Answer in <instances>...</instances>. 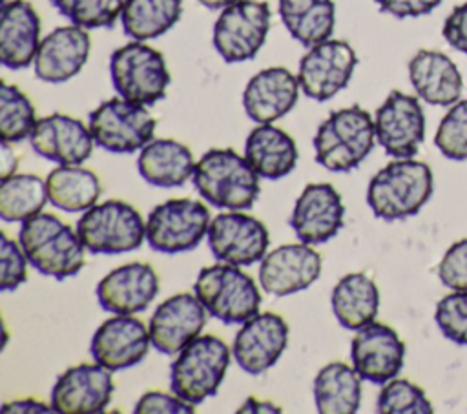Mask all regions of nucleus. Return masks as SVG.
Returning a JSON list of instances; mask_svg holds the SVG:
<instances>
[{
	"instance_id": "obj_1",
	"label": "nucleus",
	"mask_w": 467,
	"mask_h": 414,
	"mask_svg": "<svg viewBox=\"0 0 467 414\" xmlns=\"http://www.w3.org/2000/svg\"><path fill=\"white\" fill-rule=\"evenodd\" d=\"M18 243L35 270L58 281L77 275L86 264V246L77 228L53 213L40 212L20 223Z\"/></svg>"
},
{
	"instance_id": "obj_2",
	"label": "nucleus",
	"mask_w": 467,
	"mask_h": 414,
	"mask_svg": "<svg viewBox=\"0 0 467 414\" xmlns=\"http://www.w3.org/2000/svg\"><path fill=\"white\" fill-rule=\"evenodd\" d=\"M434 190L432 170L427 162L394 159L383 166L367 186V204L378 219L400 221L416 215Z\"/></svg>"
},
{
	"instance_id": "obj_3",
	"label": "nucleus",
	"mask_w": 467,
	"mask_h": 414,
	"mask_svg": "<svg viewBox=\"0 0 467 414\" xmlns=\"http://www.w3.org/2000/svg\"><path fill=\"white\" fill-rule=\"evenodd\" d=\"M259 179L244 155L232 148H212L195 162L192 182L208 204L246 210L261 193Z\"/></svg>"
},
{
	"instance_id": "obj_4",
	"label": "nucleus",
	"mask_w": 467,
	"mask_h": 414,
	"mask_svg": "<svg viewBox=\"0 0 467 414\" xmlns=\"http://www.w3.org/2000/svg\"><path fill=\"white\" fill-rule=\"evenodd\" d=\"M374 144V119L358 104L332 111L319 124L312 139L316 162L336 173L358 168L368 157Z\"/></svg>"
},
{
	"instance_id": "obj_5",
	"label": "nucleus",
	"mask_w": 467,
	"mask_h": 414,
	"mask_svg": "<svg viewBox=\"0 0 467 414\" xmlns=\"http://www.w3.org/2000/svg\"><path fill=\"white\" fill-rule=\"evenodd\" d=\"M232 350L217 336L204 334L177 352L170 365V388L184 401L199 405L217 394L230 367Z\"/></svg>"
},
{
	"instance_id": "obj_6",
	"label": "nucleus",
	"mask_w": 467,
	"mask_h": 414,
	"mask_svg": "<svg viewBox=\"0 0 467 414\" xmlns=\"http://www.w3.org/2000/svg\"><path fill=\"white\" fill-rule=\"evenodd\" d=\"M193 294L208 314L226 325H241L259 312L261 292L255 281L230 263L204 266L193 283Z\"/></svg>"
},
{
	"instance_id": "obj_7",
	"label": "nucleus",
	"mask_w": 467,
	"mask_h": 414,
	"mask_svg": "<svg viewBox=\"0 0 467 414\" xmlns=\"http://www.w3.org/2000/svg\"><path fill=\"white\" fill-rule=\"evenodd\" d=\"M75 228L89 254H128L146 241V223L140 212L120 199L93 204L78 217Z\"/></svg>"
},
{
	"instance_id": "obj_8",
	"label": "nucleus",
	"mask_w": 467,
	"mask_h": 414,
	"mask_svg": "<svg viewBox=\"0 0 467 414\" xmlns=\"http://www.w3.org/2000/svg\"><path fill=\"white\" fill-rule=\"evenodd\" d=\"M109 77L119 97L142 106L162 100L171 82L164 55L140 40H131L111 53Z\"/></svg>"
},
{
	"instance_id": "obj_9",
	"label": "nucleus",
	"mask_w": 467,
	"mask_h": 414,
	"mask_svg": "<svg viewBox=\"0 0 467 414\" xmlns=\"http://www.w3.org/2000/svg\"><path fill=\"white\" fill-rule=\"evenodd\" d=\"M210 221V210L202 201L168 199L148 213L146 243L151 250L168 255L190 252L208 235Z\"/></svg>"
},
{
	"instance_id": "obj_10",
	"label": "nucleus",
	"mask_w": 467,
	"mask_h": 414,
	"mask_svg": "<svg viewBox=\"0 0 467 414\" xmlns=\"http://www.w3.org/2000/svg\"><path fill=\"white\" fill-rule=\"evenodd\" d=\"M88 126L95 146L124 155L140 151L153 139L157 120L148 106L113 97L89 113Z\"/></svg>"
},
{
	"instance_id": "obj_11",
	"label": "nucleus",
	"mask_w": 467,
	"mask_h": 414,
	"mask_svg": "<svg viewBox=\"0 0 467 414\" xmlns=\"http://www.w3.org/2000/svg\"><path fill=\"white\" fill-rule=\"evenodd\" d=\"M272 22L266 2L237 0L221 9L212 33L217 55L226 64L252 60L265 46Z\"/></svg>"
},
{
	"instance_id": "obj_12",
	"label": "nucleus",
	"mask_w": 467,
	"mask_h": 414,
	"mask_svg": "<svg viewBox=\"0 0 467 414\" xmlns=\"http://www.w3.org/2000/svg\"><path fill=\"white\" fill-rule=\"evenodd\" d=\"M358 66V55L347 40L328 38L301 57L297 80L301 91L317 102L330 100L345 89Z\"/></svg>"
},
{
	"instance_id": "obj_13",
	"label": "nucleus",
	"mask_w": 467,
	"mask_h": 414,
	"mask_svg": "<svg viewBox=\"0 0 467 414\" xmlns=\"http://www.w3.org/2000/svg\"><path fill=\"white\" fill-rule=\"evenodd\" d=\"M206 241L217 261L250 266L268 254L270 233L257 217L243 210H228L210 221Z\"/></svg>"
},
{
	"instance_id": "obj_14",
	"label": "nucleus",
	"mask_w": 467,
	"mask_h": 414,
	"mask_svg": "<svg viewBox=\"0 0 467 414\" xmlns=\"http://www.w3.org/2000/svg\"><path fill=\"white\" fill-rule=\"evenodd\" d=\"M376 142L389 157H414L425 139V113L420 100L392 89L374 115Z\"/></svg>"
},
{
	"instance_id": "obj_15",
	"label": "nucleus",
	"mask_w": 467,
	"mask_h": 414,
	"mask_svg": "<svg viewBox=\"0 0 467 414\" xmlns=\"http://www.w3.org/2000/svg\"><path fill=\"white\" fill-rule=\"evenodd\" d=\"M288 323L275 312H257L237 330L232 345L235 363L250 376L270 370L288 345Z\"/></svg>"
},
{
	"instance_id": "obj_16",
	"label": "nucleus",
	"mask_w": 467,
	"mask_h": 414,
	"mask_svg": "<svg viewBox=\"0 0 467 414\" xmlns=\"http://www.w3.org/2000/svg\"><path fill=\"white\" fill-rule=\"evenodd\" d=\"M115 390L113 372L102 365L78 363L64 370L51 388V407L62 414L104 412Z\"/></svg>"
},
{
	"instance_id": "obj_17",
	"label": "nucleus",
	"mask_w": 467,
	"mask_h": 414,
	"mask_svg": "<svg viewBox=\"0 0 467 414\" xmlns=\"http://www.w3.org/2000/svg\"><path fill=\"white\" fill-rule=\"evenodd\" d=\"M323 270V259L312 244L286 243L268 252L259 264L261 288L275 297H285L312 286Z\"/></svg>"
},
{
	"instance_id": "obj_18",
	"label": "nucleus",
	"mask_w": 467,
	"mask_h": 414,
	"mask_svg": "<svg viewBox=\"0 0 467 414\" xmlns=\"http://www.w3.org/2000/svg\"><path fill=\"white\" fill-rule=\"evenodd\" d=\"M150 347H153L150 330L135 314H113L93 332L89 354L93 361L117 372L139 365Z\"/></svg>"
},
{
	"instance_id": "obj_19",
	"label": "nucleus",
	"mask_w": 467,
	"mask_h": 414,
	"mask_svg": "<svg viewBox=\"0 0 467 414\" xmlns=\"http://www.w3.org/2000/svg\"><path fill=\"white\" fill-rule=\"evenodd\" d=\"M345 204L330 182H310L303 188L290 213L296 237L306 244H325L343 228Z\"/></svg>"
},
{
	"instance_id": "obj_20",
	"label": "nucleus",
	"mask_w": 467,
	"mask_h": 414,
	"mask_svg": "<svg viewBox=\"0 0 467 414\" xmlns=\"http://www.w3.org/2000/svg\"><path fill=\"white\" fill-rule=\"evenodd\" d=\"M208 310L195 294L181 292L164 299L150 317L148 330L155 350L175 356L206 326Z\"/></svg>"
},
{
	"instance_id": "obj_21",
	"label": "nucleus",
	"mask_w": 467,
	"mask_h": 414,
	"mask_svg": "<svg viewBox=\"0 0 467 414\" xmlns=\"http://www.w3.org/2000/svg\"><path fill=\"white\" fill-rule=\"evenodd\" d=\"M405 343L385 323H368L356 330L350 341V365L356 372L376 385L396 378L403 368Z\"/></svg>"
},
{
	"instance_id": "obj_22",
	"label": "nucleus",
	"mask_w": 467,
	"mask_h": 414,
	"mask_svg": "<svg viewBox=\"0 0 467 414\" xmlns=\"http://www.w3.org/2000/svg\"><path fill=\"white\" fill-rule=\"evenodd\" d=\"M159 275L151 264L133 261L108 272L95 288L97 301L109 314H139L159 294Z\"/></svg>"
},
{
	"instance_id": "obj_23",
	"label": "nucleus",
	"mask_w": 467,
	"mask_h": 414,
	"mask_svg": "<svg viewBox=\"0 0 467 414\" xmlns=\"http://www.w3.org/2000/svg\"><path fill=\"white\" fill-rule=\"evenodd\" d=\"M91 51L88 29L80 26H60L47 33L36 49L33 69L38 80L64 84L86 66Z\"/></svg>"
},
{
	"instance_id": "obj_24",
	"label": "nucleus",
	"mask_w": 467,
	"mask_h": 414,
	"mask_svg": "<svg viewBox=\"0 0 467 414\" xmlns=\"http://www.w3.org/2000/svg\"><path fill=\"white\" fill-rule=\"evenodd\" d=\"M29 144L33 151L57 164H82L91 157L95 140L80 119L66 113H51L36 120Z\"/></svg>"
},
{
	"instance_id": "obj_25",
	"label": "nucleus",
	"mask_w": 467,
	"mask_h": 414,
	"mask_svg": "<svg viewBox=\"0 0 467 414\" xmlns=\"http://www.w3.org/2000/svg\"><path fill=\"white\" fill-rule=\"evenodd\" d=\"M299 91L297 75L283 66H272L257 71L246 82L243 109L255 124H272L294 109Z\"/></svg>"
},
{
	"instance_id": "obj_26",
	"label": "nucleus",
	"mask_w": 467,
	"mask_h": 414,
	"mask_svg": "<svg viewBox=\"0 0 467 414\" xmlns=\"http://www.w3.org/2000/svg\"><path fill=\"white\" fill-rule=\"evenodd\" d=\"M40 16L27 0H4L0 7V62L7 69L33 64L40 46Z\"/></svg>"
},
{
	"instance_id": "obj_27",
	"label": "nucleus",
	"mask_w": 467,
	"mask_h": 414,
	"mask_svg": "<svg viewBox=\"0 0 467 414\" xmlns=\"http://www.w3.org/2000/svg\"><path fill=\"white\" fill-rule=\"evenodd\" d=\"M409 80L416 95L431 106H452L463 89L458 66L436 49H420L409 60Z\"/></svg>"
},
{
	"instance_id": "obj_28",
	"label": "nucleus",
	"mask_w": 467,
	"mask_h": 414,
	"mask_svg": "<svg viewBox=\"0 0 467 414\" xmlns=\"http://www.w3.org/2000/svg\"><path fill=\"white\" fill-rule=\"evenodd\" d=\"M139 175L157 188H181L195 170L192 150L175 139H151L137 157Z\"/></svg>"
},
{
	"instance_id": "obj_29",
	"label": "nucleus",
	"mask_w": 467,
	"mask_h": 414,
	"mask_svg": "<svg viewBox=\"0 0 467 414\" xmlns=\"http://www.w3.org/2000/svg\"><path fill=\"white\" fill-rule=\"evenodd\" d=\"M244 157L261 179L277 181L294 171L297 146L292 135L272 124H257L244 140Z\"/></svg>"
},
{
	"instance_id": "obj_30",
	"label": "nucleus",
	"mask_w": 467,
	"mask_h": 414,
	"mask_svg": "<svg viewBox=\"0 0 467 414\" xmlns=\"http://www.w3.org/2000/svg\"><path fill=\"white\" fill-rule=\"evenodd\" d=\"M330 306L336 321L347 330H359L376 321L379 290L365 272L345 274L332 288Z\"/></svg>"
},
{
	"instance_id": "obj_31",
	"label": "nucleus",
	"mask_w": 467,
	"mask_h": 414,
	"mask_svg": "<svg viewBox=\"0 0 467 414\" xmlns=\"http://www.w3.org/2000/svg\"><path fill=\"white\" fill-rule=\"evenodd\" d=\"M361 376L343 361H330L314 378L316 410L321 414H354L361 405Z\"/></svg>"
},
{
	"instance_id": "obj_32",
	"label": "nucleus",
	"mask_w": 467,
	"mask_h": 414,
	"mask_svg": "<svg viewBox=\"0 0 467 414\" xmlns=\"http://www.w3.org/2000/svg\"><path fill=\"white\" fill-rule=\"evenodd\" d=\"M277 13L288 35L305 47L328 40L336 27L334 0H277Z\"/></svg>"
},
{
	"instance_id": "obj_33",
	"label": "nucleus",
	"mask_w": 467,
	"mask_h": 414,
	"mask_svg": "<svg viewBox=\"0 0 467 414\" xmlns=\"http://www.w3.org/2000/svg\"><path fill=\"white\" fill-rule=\"evenodd\" d=\"M49 204L67 213H84L97 204L100 179L82 164H58L46 177Z\"/></svg>"
},
{
	"instance_id": "obj_34",
	"label": "nucleus",
	"mask_w": 467,
	"mask_h": 414,
	"mask_svg": "<svg viewBox=\"0 0 467 414\" xmlns=\"http://www.w3.org/2000/svg\"><path fill=\"white\" fill-rule=\"evenodd\" d=\"M182 16V0H124L120 24L131 40H153Z\"/></svg>"
},
{
	"instance_id": "obj_35",
	"label": "nucleus",
	"mask_w": 467,
	"mask_h": 414,
	"mask_svg": "<svg viewBox=\"0 0 467 414\" xmlns=\"http://www.w3.org/2000/svg\"><path fill=\"white\" fill-rule=\"evenodd\" d=\"M49 202L46 181L35 173H15L0 184V217L7 223H24L44 212Z\"/></svg>"
},
{
	"instance_id": "obj_36",
	"label": "nucleus",
	"mask_w": 467,
	"mask_h": 414,
	"mask_svg": "<svg viewBox=\"0 0 467 414\" xmlns=\"http://www.w3.org/2000/svg\"><path fill=\"white\" fill-rule=\"evenodd\" d=\"M36 111L29 97L16 86L2 82L0 86V137L5 142H22L29 139Z\"/></svg>"
},
{
	"instance_id": "obj_37",
	"label": "nucleus",
	"mask_w": 467,
	"mask_h": 414,
	"mask_svg": "<svg viewBox=\"0 0 467 414\" xmlns=\"http://www.w3.org/2000/svg\"><path fill=\"white\" fill-rule=\"evenodd\" d=\"M55 9L71 24L84 29L113 27L120 18L124 0H51Z\"/></svg>"
},
{
	"instance_id": "obj_38",
	"label": "nucleus",
	"mask_w": 467,
	"mask_h": 414,
	"mask_svg": "<svg viewBox=\"0 0 467 414\" xmlns=\"http://www.w3.org/2000/svg\"><path fill=\"white\" fill-rule=\"evenodd\" d=\"M376 410L381 414H431L434 409L421 387L403 378H392L383 383Z\"/></svg>"
},
{
	"instance_id": "obj_39",
	"label": "nucleus",
	"mask_w": 467,
	"mask_h": 414,
	"mask_svg": "<svg viewBox=\"0 0 467 414\" xmlns=\"http://www.w3.org/2000/svg\"><path fill=\"white\" fill-rule=\"evenodd\" d=\"M434 144L451 160H467V98L451 106L438 124Z\"/></svg>"
},
{
	"instance_id": "obj_40",
	"label": "nucleus",
	"mask_w": 467,
	"mask_h": 414,
	"mask_svg": "<svg viewBox=\"0 0 467 414\" xmlns=\"http://www.w3.org/2000/svg\"><path fill=\"white\" fill-rule=\"evenodd\" d=\"M434 321L452 343L467 347V290H452L436 305Z\"/></svg>"
},
{
	"instance_id": "obj_41",
	"label": "nucleus",
	"mask_w": 467,
	"mask_h": 414,
	"mask_svg": "<svg viewBox=\"0 0 467 414\" xmlns=\"http://www.w3.org/2000/svg\"><path fill=\"white\" fill-rule=\"evenodd\" d=\"M27 255L20 243L9 239L4 232L0 235V288L2 292L16 290L27 281Z\"/></svg>"
},
{
	"instance_id": "obj_42",
	"label": "nucleus",
	"mask_w": 467,
	"mask_h": 414,
	"mask_svg": "<svg viewBox=\"0 0 467 414\" xmlns=\"http://www.w3.org/2000/svg\"><path fill=\"white\" fill-rule=\"evenodd\" d=\"M438 277L451 290H467V237L447 248L438 264Z\"/></svg>"
},
{
	"instance_id": "obj_43",
	"label": "nucleus",
	"mask_w": 467,
	"mask_h": 414,
	"mask_svg": "<svg viewBox=\"0 0 467 414\" xmlns=\"http://www.w3.org/2000/svg\"><path fill=\"white\" fill-rule=\"evenodd\" d=\"M135 414H190L195 412V405L184 401L175 392H162V390H150L144 392L135 407Z\"/></svg>"
},
{
	"instance_id": "obj_44",
	"label": "nucleus",
	"mask_w": 467,
	"mask_h": 414,
	"mask_svg": "<svg viewBox=\"0 0 467 414\" xmlns=\"http://www.w3.org/2000/svg\"><path fill=\"white\" fill-rule=\"evenodd\" d=\"M443 38L451 47L467 55V2L456 5L443 22Z\"/></svg>"
},
{
	"instance_id": "obj_45",
	"label": "nucleus",
	"mask_w": 467,
	"mask_h": 414,
	"mask_svg": "<svg viewBox=\"0 0 467 414\" xmlns=\"http://www.w3.org/2000/svg\"><path fill=\"white\" fill-rule=\"evenodd\" d=\"M379 11L396 18H414L423 16L436 9L441 0H374Z\"/></svg>"
},
{
	"instance_id": "obj_46",
	"label": "nucleus",
	"mask_w": 467,
	"mask_h": 414,
	"mask_svg": "<svg viewBox=\"0 0 467 414\" xmlns=\"http://www.w3.org/2000/svg\"><path fill=\"white\" fill-rule=\"evenodd\" d=\"M2 412L9 414V412H55L51 403H44L33 398H24V399H15V401H7L2 405Z\"/></svg>"
},
{
	"instance_id": "obj_47",
	"label": "nucleus",
	"mask_w": 467,
	"mask_h": 414,
	"mask_svg": "<svg viewBox=\"0 0 467 414\" xmlns=\"http://www.w3.org/2000/svg\"><path fill=\"white\" fill-rule=\"evenodd\" d=\"M18 168V157L15 155V150H11V142L2 140V164H0V179H7L16 173Z\"/></svg>"
},
{
	"instance_id": "obj_48",
	"label": "nucleus",
	"mask_w": 467,
	"mask_h": 414,
	"mask_svg": "<svg viewBox=\"0 0 467 414\" xmlns=\"http://www.w3.org/2000/svg\"><path fill=\"white\" fill-rule=\"evenodd\" d=\"M237 412H252V414H261V412H281V407H277L272 401H263L257 398H248L239 409Z\"/></svg>"
},
{
	"instance_id": "obj_49",
	"label": "nucleus",
	"mask_w": 467,
	"mask_h": 414,
	"mask_svg": "<svg viewBox=\"0 0 467 414\" xmlns=\"http://www.w3.org/2000/svg\"><path fill=\"white\" fill-rule=\"evenodd\" d=\"M201 5H204L206 9H212V11H215V9H224L226 5H230V4H234V2H237V0H197Z\"/></svg>"
},
{
	"instance_id": "obj_50",
	"label": "nucleus",
	"mask_w": 467,
	"mask_h": 414,
	"mask_svg": "<svg viewBox=\"0 0 467 414\" xmlns=\"http://www.w3.org/2000/svg\"><path fill=\"white\" fill-rule=\"evenodd\" d=\"M2 2H4V0H2Z\"/></svg>"
}]
</instances>
